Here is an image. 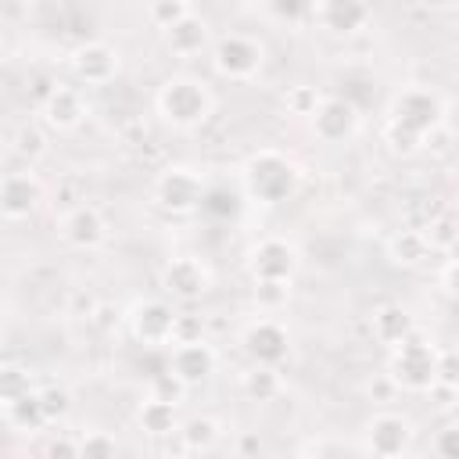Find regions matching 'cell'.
<instances>
[{
    "label": "cell",
    "mask_w": 459,
    "mask_h": 459,
    "mask_svg": "<svg viewBox=\"0 0 459 459\" xmlns=\"http://www.w3.org/2000/svg\"><path fill=\"white\" fill-rule=\"evenodd\" d=\"M398 459H409V455H398Z\"/></svg>",
    "instance_id": "51"
},
{
    "label": "cell",
    "mask_w": 459,
    "mask_h": 459,
    "mask_svg": "<svg viewBox=\"0 0 459 459\" xmlns=\"http://www.w3.org/2000/svg\"><path fill=\"white\" fill-rule=\"evenodd\" d=\"M204 212H212V215H219V219H230L233 212H237V197L230 194V190H222V186H212L208 194H204V204H201Z\"/></svg>",
    "instance_id": "37"
},
{
    "label": "cell",
    "mask_w": 459,
    "mask_h": 459,
    "mask_svg": "<svg viewBox=\"0 0 459 459\" xmlns=\"http://www.w3.org/2000/svg\"><path fill=\"white\" fill-rule=\"evenodd\" d=\"M43 201V186L32 172H7L0 179V212L4 219L18 222V219H29Z\"/></svg>",
    "instance_id": "12"
},
{
    "label": "cell",
    "mask_w": 459,
    "mask_h": 459,
    "mask_svg": "<svg viewBox=\"0 0 459 459\" xmlns=\"http://www.w3.org/2000/svg\"><path fill=\"white\" fill-rule=\"evenodd\" d=\"M72 72L79 82L86 86H104L115 79L118 72V50L111 43H100V39H90L82 47H75L72 54Z\"/></svg>",
    "instance_id": "11"
},
{
    "label": "cell",
    "mask_w": 459,
    "mask_h": 459,
    "mask_svg": "<svg viewBox=\"0 0 459 459\" xmlns=\"http://www.w3.org/2000/svg\"><path fill=\"white\" fill-rule=\"evenodd\" d=\"M283 100H287V111H290V115H308V118H312L316 108L323 104V97L316 93V86H290Z\"/></svg>",
    "instance_id": "34"
},
{
    "label": "cell",
    "mask_w": 459,
    "mask_h": 459,
    "mask_svg": "<svg viewBox=\"0 0 459 459\" xmlns=\"http://www.w3.org/2000/svg\"><path fill=\"white\" fill-rule=\"evenodd\" d=\"M262 43L255 36H244V32H226L215 39V50H212V65L219 75L226 79H251L258 68H262Z\"/></svg>",
    "instance_id": "6"
},
{
    "label": "cell",
    "mask_w": 459,
    "mask_h": 459,
    "mask_svg": "<svg viewBox=\"0 0 459 459\" xmlns=\"http://www.w3.org/2000/svg\"><path fill=\"white\" fill-rule=\"evenodd\" d=\"M79 459H118V445L104 430H90L79 437Z\"/></svg>",
    "instance_id": "31"
},
{
    "label": "cell",
    "mask_w": 459,
    "mask_h": 459,
    "mask_svg": "<svg viewBox=\"0 0 459 459\" xmlns=\"http://www.w3.org/2000/svg\"><path fill=\"white\" fill-rule=\"evenodd\" d=\"M384 136H387V143H391L394 154H412V151L423 147V136H416V133H409V129H402V126H394V122H387Z\"/></svg>",
    "instance_id": "36"
},
{
    "label": "cell",
    "mask_w": 459,
    "mask_h": 459,
    "mask_svg": "<svg viewBox=\"0 0 459 459\" xmlns=\"http://www.w3.org/2000/svg\"><path fill=\"white\" fill-rule=\"evenodd\" d=\"M269 11H273L276 18H283V22H298V18H301V14H308L312 7H308V4H301V0H287V4H283V0H273V4H269Z\"/></svg>",
    "instance_id": "41"
},
{
    "label": "cell",
    "mask_w": 459,
    "mask_h": 459,
    "mask_svg": "<svg viewBox=\"0 0 459 459\" xmlns=\"http://www.w3.org/2000/svg\"><path fill=\"white\" fill-rule=\"evenodd\" d=\"M47 459H79V441H72V437H50L47 441V452H43Z\"/></svg>",
    "instance_id": "40"
},
{
    "label": "cell",
    "mask_w": 459,
    "mask_h": 459,
    "mask_svg": "<svg viewBox=\"0 0 459 459\" xmlns=\"http://www.w3.org/2000/svg\"><path fill=\"white\" fill-rule=\"evenodd\" d=\"M430 398H434L441 409H448V405H455V398H459V387H448V384H434V387H430Z\"/></svg>",
    "instance_id": "43"
},
{
    "label": "cell",
    "mask_w": 459,
    "mask_h": 459,
    "mask_svg": "<svg viewBox=\"0 0 459 459\" xmlns=\"http://www.w3.org/2000/svg\"><path fill=\"white\" fill-rule=\"evenodd\" d=\"M93 316H97V326H104V330H108V326H111V316H115V312H111L108 305H97V312H93Z\"/></svg>",
    "instance_id": "46"
},
{
    "label": "cell",
    "mask_w": 459,
    "mask_h": 459,
    "mask_svg": "<svg viewBox=\"0 0 459 459\" xmlns=\"http://www.w3.org/2000/svg\"><path fill=\"white\" fill-rule=\"evenodd\" d=\"M161 287L172 294V298H183V301H190V298H201L204 290H208V269L197 262V258H172L169 265H165V273H161Z\"/></svg>",
    "instance_id": "15"
},
{
    "label": "cell",
    "mask_w": 459,
    "mask_h": 459,
    "mask_svg": "<svg viewBox=\"0 0 459 459\" xmlns=\"http://www.w3.org/2000/svg\"><path fill=\"white\" fill-rule=\"evenodd\" d=\"M204 194H208L204 179H201L194 169H186V165L165 169V172L158 176V183H154V201H158L165 212H172V215H186V212L201 208V204H204Z\"/></svg>",
    "instance_id": "5"
},
{
    "label": "cell",
    "mask_w": 459,
    "mask_h": 459,
    "mask_svg": "<svg viewBox=\"0 0 459 459\" xmlns=\"http://www.w3.org/2000/svg\"><path fill=\"white\" fill-rule=\"evenodd\" d=\"M4 416H7V423L14 427V430H39L43 423H47V416H43V405H39V391H29L25 398H18V402H11V405H4Z\"/></svg>",
    "instance_id": "23"
},
{
    "label": "cell",
    "mask_w": 459,
    "mask_h": 459,
    "mask_svg": "<svg viewBox=\"0 0 459 459\" xmlns=\"http://www.w3.org/2000/svg\"><path fill=\"white\" fill-rule=\"evenodd\" d=\"M394 387H398V384H394L391 373H387V377H377V380L369 384V394H373V402H387V398L394 394Z\"/></svg>",
    "instance_id": "42"
},
{
    "label": "cell",
    "mask_w": 459,
    "mask_h": 459,
    "mask_svg": "<svg viewBox=\"0 0 459 459\" xmlns=\"http://www.w3.org/2000/svg\"><path fill=\"white\" fill-rule=\"evenodd\" d=\"M140 427L147 430V434H172V430H179V420H176V405H169V402H158V398H147L143 405H140Z\"/></svg>",
    "instance_id": "24"
},
{
    "label": "cell",
    "mask_w": 459,
    "mask_h": 459,
    "mask_svg": "<svg viewBox=\"0 0 459 459\" xmlns=\"http://www.w3.org/2000/svg\"><path fill=\"white\" fill-rule=\"evenodd\" d=\"M244 351L255 366H280L290 351V337L276 319H258L244 330Z\"/></svg>",
    "instance_id": "9"
},
{
    "label": "cell",
    "mask_w": 459,
    "mask_h": 459,
    "mask_svg": "<svg viewBox=\"0 0 459 459\" xmlns=\"http://www.w3.org/2000/svg\"><path fill=\"white\" fill-rule=\"evenodd\" d=\"M312 14L323 22V29L341 32V36L366 29V25H369V18H373L369 4H362V0H323V4H316V7H312Z\"/></svg>",
    "instance_id": "14"
},
{
    "label": "cell",
    "mask_w": 459,
    "mask_h": 459,
    "mask_svg": "<svg viewBox=\"0 0 459 459\" xmlns=\"http://www.w3.org/2000/svg\"><path fill=\"white\" fill-rule=\"evenodd\" d=\"M169 369H172L186 387H197V384H204V380L215 373V351H212V344H204V341H197V344H179V348L172 351Z\"/></svg>",
    "instance_id": "17"
},
{
    "label": "cell",
    "mask_w": 459,
    "mask_h": 459,
    "mask_svg": "<svg viewBox=\"0 0 459 459\" xmlns=\"http://www.w3.org/2000/svg\"><path fill=\"white\" fill-rule=\"evenodd\" d=\"M323 459H351V455H341V452H337V455H323Z\"/></svg>",
    "instance_id": "50"
},
{
    "label": "cell",
    "mask_w": 459,
    "mask_h": 459,
    "mask_svg": "<svg viewBox=\"0 0 459 459\" xmlns=\"http://www.w3.org/2000/svg\"><path fill=\"white\" fill-rule=\"evenodd\" d=\"M158 111L176 129H197L212 115V93L194 75H169L158 90Z\"/></svg>",
    "instance_id": "1"
},
{
    "label": "cell",
    "mask_w": 459,
    "mask_h": 459,
    "mask_svg": "<svg viewBox=\"0 0 459 459\" xmlns=\"http://www.w3.org/2000/svg\"><path fill=\"white\" fill-rule=\"evenodd\" d=\"M108 226H104V215L93 208V204H75L65 219H61V237L72 244V247H97L104 240Z\"/></svg>",
    "instance_id": "16"
},
{
    "label": "cell",
    "mask_w": 459,
    "mask_h": 459,
    "mask_svg": "<svg viewBox=\"0 0 459 459\" xmlns=\"http://www.w3.org/2000/svg\"><path fill=\"white\" fill-rule=\"evenodd\" d=\"M283 459H312V455H305V452H287Z\"/></svg>",
    "instance_id": "49"
},
{
    "label": "cell",
    "mask_w": 459,
    "mask_h": 459,
    "mask_svg": "<svg viewBox=\"0 0 459 459\" xmlns=\"http://www.w3.org/2000/svg\"><path fill=\"white\" fill-rule=\"evenodd\" d=\"M158 459H190V452H165V455H158Z\"/></svg>",
    "instance_id": "48"
},
{
    "label": "cell",
    "mask_w": 459,
    "mask_h": 459,
    "mask_svg": "<svg viewBox=\"0 0 459 459\" xmlns=\"http://www.w3.org/2000/svg\"><path fill=\"white\" fill-rule=\"evenodd\" d=\"M441 287L459 301V265H455V262H448V265L441 269Z\"/></svg>",
    "instance_id": "44"
},
{
    "label": "cell",
    "mask_w": 459,
    "mask_h": 459,
    "mask_svg": "<svg viewBox=\"0 0 459 459\" xmlns=\"http://www.w3.org/2000/svg\"><path fill=\"white\" fill-rule=\"evenodd\" d=\"M441 115H445V104H441V97L434 90L409 86V90H402L394 97L387 122H394V126H402V129H409V133L427 140V133H434L441 126Z\"/></svg>",
    "instance_id": "4"
},
{
    "label": "cell",
    "mask_w": 459,
    "mask_h": 459,
    "mask_svg": "<svg viewBox=\"0 0 459 459\" xmlns=\"http://www.w3.org/2000/svg\"><path fill=\"white\" fill-rule=\"evenodd\" d=\"M434 452H437V459H459V423H448L445 430H437Z\"/></svg>",
    "instance_id": "38"
},
{
    "label": "cell",
    "mask_w": 459,
    "mask_h": 459,
    "mask_svg": "<svg viewBox=\"0 0 459 459\" xmlns=\"http://www.w3.org/2000/svg\"><path fill=\"white\" fill-rule=\"evenodd\" d=\"M448 262H455V265H459V240L448 247Z\"/></svg>",
    "instance_id": "47"
},
{
    "label": "cell",
    "mask_w": 459,
    "mask_h": 459,
    "mask_svg": "<svg viewBox=\"0 0 459 459\" xmlns=\"http://www.w3.org/2000/svg\"><path fill=\"white\" fill-rule=\"evenodd\" d=\"M244 186L258 204H280L298 190V169L280 151H258L244 165Z\"/></svg>",
    "instance_id": "2"
},
{
    "label": "cell",
    "mask_w": 459,
    "mask_h": 459,
    "mask_svg": "<svg viewBox=\"0 0 459 459\" xmlns=\"http://www.w3.org/2000/svg\"><path fill=\"white\" fill-rule=\"evenodd\" d=\"M39 405H43L47 423H57V420H65L68 409H72V391L61 387V384H47V387H39Z\"/></svg>",
    "instance_id": "29"
},
{
    "label": "cell",
    "mask_w": 459,
    "mask_h": 459,
    "mask_svg": "<svg viewBox=\"0 0 459 459\" xmlns=\"http://www.w3.org/2000/svg\"><path fill=\"white\" fill-rule=\"evenodd\" d=\"M194 14V7L186 4V0H154L151 7H147V18L158 25V29H176L183 18H190Z\"/></svg>",
    "instance_id": "28"
},
{
    "label": "cell",
    "mask_w": 459,
    "mask_h": 459,
    "mask_svg": "<svg viewBox=\"0 0 459 459\" xmlns=\"http://www.w3.org/2000/svg\"><path fill=\"white\" fill-rule=\"evenodd\" d=\"M423 237H427V244H430L434 251H448V247L459 240V215H452V212L434 215V219L423 226Z\"/></svg>",
    "instance_id": "26"
},
{
    "label": "cell",
    "mask_w": 459,
    "mask_h": 459,
    "mask_svg": "<svg viewBox=\"0 0 459 459\" xmlns=\"http://www.w3.org/2000/svg\"><path fill=\"white\" fill-rule=\"evenodd\" d=\"M11 147H14L18 158L36 161V158L47 151V133H43L36 122H22V126L14 129V136H11Z\"/></svg>",
    "instance_id": "27"
},
{
    "label": "cell",
    "mask_w": 459,
    "mask_h": 459,
    "mask_svg": "<svg viewBox=\"0 0 459 459\" xmlns=\"http://www.w3.org/2000/svg\"><path fill=\"white\" fill-rule=\"evenodd\" d=\"M312 129L323 143H344L359 129V108L348 97H323L312 115Z\"/></svg>",
    "instance_id": "10"
},
{
    "label": "cell",
    "mask_w": 459,
    "mask_h": 459,
    "mask_svg": "<svg viewBox=\"0 0 459 459\" xmlns=\"http://www.w3.org/2000/svg\"><path fill=\"white\" fill-rule=\"evenodd\" d=\"M373 333H377V341L398 348L409 333H416V323L402 305H384V308L373 312Z\"/></svg>",
    "instance_id": "21"
},
{
    "label": "cell",
    "mask_w": 459,
    "mask_h": 459,
    "mask_svg": "<svg viewBox=\"0 0 459 459\" xmlns=\"http://www.w3.org/2000/svg\"><path fill=\"white\" fill-rule=\"evenodd\" d=\"M186 391H190V387H186V384H183V380H179V377H176L169 366H165L161 373H154V377H151V398H158V402L179 405Z\"/></svg>",
    "instance_id": "30"
},
{
    "label": "cell",
    "mask_w": 459,
    "mask_h": 459,
    "mask_svg": "<svg viewBox=\"0 0 459 459\" xmlns=\"http://www.w3.org/2000/svg\"><path fill=\"white\" fill-rule=\"evenodd\" d=\"M391 380L405 391H430L437 380V348L416 330L391 355Z\"/></svg>",
    "instance_id": "3"
},
{
    "label": "cell",
    "mask_w": 459,
    "mask_h": 459,
    "mask_svg": "<svg viewBox=\"0 0 459 459\" xmlns=\"http://www.w3.org/2000/svg\"><path fill=\"white\" fill-rule=\"evenodd\" d=\"M240 387H244V394H247L251 402H273V398L283 391V380H280V373H276L273 366H251V369L244 373Z\"/></svg>",
    "instance_id": "22"
},
{
    "label": "cell",
    "mask_w": 459,
    "mask_h": 459,
    "mask_svg": "<svg viewBox=\"0 0 459 459\" xmlns=\"http://www.w3.org/2000/svg\"><path fill=\"white\" fill-rule=\"evenodd\" d=\"M287 298H290V283H283V280H258V283H255V301H258V308H265V312L283 308Z\"/></svg>",
    "instance_id": "32"
},
{
    "label": "cell",
    "mask_w": 459,
    "mask_h": 459,
    "mask_svg": "<svg viewBox=\"0 0 459 459\" xmlns=\"http://www.w3.org/2000/svg\"><path fill=\"white\" fill-rule=\"evenodd\" d=\"M434 384L459 387V351H437V380Z\"/></svg>",
    "instance_id": "39"
},
{
    "label": "cell",
    "mask_w": 459,
    "mask_h": 459,
    "mask_svg": "<svg viewBox=\"0 0 459 459\" xmlns=\"http://www.w3.org/2000/svg\"><path fill=\"white\" fill-rule=\"evenodd\" d=\"M29 391H32V387H29V373L18 369V366H4V373H0V402L11 405V402H18V398H25Z\"/></svg>",
    "instance_id": "33"
},
{
    "label": "cell",
    "mask_w": 459,
    "mask_h": 459,
    "mask_svg": "<svg viewBox=\"0 0 459 459\" xmlns=\"http://www.w3.org/2000/svg\"><path fill=\"white\" fill-rule=\"evenodd\" d=\"M258 448H262L258 434H244V437H240V455H251V452H258Z\"/></svg>",
    "instance_id": "45"
},
{
    "label": "cell",
    "mask_w": 459,
    "mask_h": 459,
    "mask_svg": "<svg viewBox=\"0 0 459 459\" xmlns=\"http://www.w3.org/2000/svg\"><path fill=\"white\" fill-rule=\"evenodd\" d=\"M82 115H86L82 97H79V90H72V86H57V90L50 93V100L43 104V122L54 126V129H75V126L82 122Z\"/></svg>",
    "instance_id": "18"
},
{
    "label": "cell",
    "mask_w": 459,
    "mask_h": 459,
    "mask_svg": "<svg viewBox=\"0 0 459 459\" xmlns=\"http://www.w3.org/2000/svg\"><path fill=\"white\" fill-rule=\"evenodd\" d=\"M179 441L186 452H208L219 441V423L208 416H190L186 423H179Z\"/></svg>",
    "instance_id": "25"
},
{
    "label": "cell",
    "mask_w": 459,
    "mask_h": 459,
    "mask_svg": "<svg viewBox=\"0 0 459 459\" xmlns=\"http://www.w3.org/2000/svg\"><path fill=\"white\" fill-rule=\"evenodd\" d=\"M165 43H169V50H172V54L190 57V54L204 50V43H208V22L194 11V14H190V18H183L176 29H169V32H165Z\"/></svg>",
    "instance_id": "19"
},
{
    "label": "cell",
    "mask_w": 459,
    "mask_h": 459,
    "mask_svg": "<svg viewBox=\"0 0 459 459\" xmlns=\"http://www.w3.org/2000/svg\"><path fill=\"white\" fill-rule=\"evenodd\" d=\"M247 269H251L255 283L258 280H283V283H290V276L298 269V251L287 240H280V237H265L262 244L251 247Z\"/></svg>",
    "instance_id": "8"
},
{
    "label": "cell",
    "mask_w": 459,
    "mask_h": 459,
    "mask_svg": "<svg viewBox=\"0 0 459 459\" xmlns=\"http://www.w3.org/2000/svg\"><path fill=\"white\" fill-rule=\"evenodd\" d=\"M409 437H412L409 423H405L402 416H394V412L373 416V420H369V430H366L369 452H373L377 459H398V455H405Z\"/></svg>",
    "instance_id": "13"
},
{
    "label": "cell",
    "mask_w": 459,
    "mask_h": 459,
    "mask_svg": "<svg viewBox=\"0 0 459 459\" xmlns=\"http://www.w3.org/2000/svg\"><path fill=\"white\" fill-rule=\"evenodd\" d=\"M197 341H204V319L194 312H179L176 330H172V344H197Z\"/></svg>",
    "instance_id": "35"
},
{
    "label": "cell",
    "mask_w": 459,
    "mask_h": 459,
    "mask_svg": "<svg viewBox=\"0 0 459 459\" xmlns=\"http://www.w3.org/2000/svg\"><path fill=\"white\" fill-rule=\"evenodd\" d=\"M176 316H179V312H176L169 301L147 298V301H140V305L129 312L133 337H136L140 344H151V348L169 344V341H172V330H176Z\"/></svg>",
    "instance_id": "7"
},
{
    "label": "cell",
    "mask_w": 459,
    "mask_h": 459,
    "mask_svg": "<svg viewBox=\"0 0 459 459\" xmlns=\"http://www.w3.org/2000/svg\"><path fill=\"white\" fill-rule=\"evenodd\" d=\"M387 255H391L394 265L412 269V265H423V262L434 255V247L427 244L423 230H398V233L391 237V244H387Z\"/></svg>",
    "instance_id": "20"
}]
</instances>
